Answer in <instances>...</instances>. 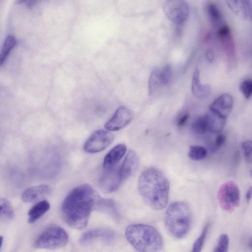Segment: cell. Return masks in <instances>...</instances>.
Here are the masks:
<instances>
[{
  "label": "cell",
  "instance_id": "cell-1",
  "mask_svg": "<svg viewBox=\"0 0 252 252\" xmlns=\"http://www.w3.org/2000/svg\"><path fill=\"white\" fill-rule=\"evenodd\" d=\"M101 199L99 194L88 184L74 188L66 195L62 205L64 221L73 228L85 227L92 211L97 208Z\"/></svg>",
  "mask_w": 252,
  "mask_h": 252
},
{
  "label": "cell",
  "instance_id": "cell-2",
  "mask_svg": "<svg viewBox=\"0 0 252 252\" xmlns=\"http://www.w3.org/2000/svg\"><path fill=\"white\" fill-rule=\"evenodd\" d=\"M139 192L145 203L156 210H162L168 203L169 183L158 168L149 167L141 173L138 180Z\"/></svg>",
  "mask_w": 252,
  "mask_h": 252
},
{
  "label": "cell",
  "instance_id": "cell-3",
  "mask_svg": "<svg viewBox=\"0 0 252 252\" xmlns=\"http://www.w3.org/2000/svg\"><path fill=\"white\" fill-rule=\"evenodd\" d=\"M125 236L129 243L139 252H159L163 247L161 234L149 225L131 224L126 228Z\"/></svg>",
  "mask_w": 252,
  "mask_h": 252
},
{
  "label": "cell",
  "instance_id": "cell-4",
  "mask_svg": "<svg viewBox=\"0 0 252 252\" xmlns=\"http://www.w3.org/2000/svg\"><path fill=\"white\" fill-rule=\"evenodd\" d=\"M191 222V212L187 204L177 201L168 206L165 214L164 223L173 237L177 239L184 238L190 229Z\"/></svg>",
  "mask_w": 252,
  "mask_h": 252
},
{
  "label": "cell",
  "instance_id": "cell-5",
  "mask_svg": "<svg viewBox=\"0 0 252 252\" xmlns=\"http://www.w3.org/2000/svg\"><path fill=\"white\" fill-rule=\"evenodd\" d=\"M66 232L59 226H52L44 230L36 239L34 248L53 250L65 246L68 242Z\"/></svg>",
  "mask_w": 252,
  "mask_h": 252
},
{
  "label": "cell",
  "instance_id": "cell-6",
  "mask_svg": "<svg viewBox=\"0 0 252 252\" xmlns=\"http://www.w3.org/2000/svg\"><path fill=\"white\" fill-rule=\"evenodd\" d=\"M240 193L237 184L232 181L223 183L219 188L218 200L220 207L224 211L231 212L240 203Z\"/></svg>",
  "mask_w": 252,
  "mask_h": 252
},
{
  "label": "cell",
  "instance_id": "cell-7",
  "mask_svg": "<svg viewBox=\"0 0 252 252\" xmlns=\"http://www.w3.org/2000/svg\"><path fill=\"white\" fill-rule=\"evenodd\" d=\"M162 8L167 18L179 25L186 21L189 13L188 4L184 0H166L163 3Z\"/></svg>",
  "mask_w": 252,
  "mask_h": 252
},
{
  "label": "cell",
  "instance_id": "cell-8",
  "mask_svg": "<svg viewBox=\"0 0 252 252\" xmlns=\"http://www.w3.org/2000/svg\"><path fill=\"white\" fill-rule=\"evenodd\" d=\"M114 135L108 130L98 129L93 133L84 145V150L89 153L100 152L113 142Z\"/></svg>",
  "mask_w": 252,
  "mask_h": 252
},
{
  "label": "cell",
  "instance_id": "cell-9",
  "mask_svg": "<svg viewBox=\"0 0 252 252\" xmlns=\"http://www.w3.org/2000/svg\"><path fill=\"white\" fill-rule=\"evenodd\" d=\"M134 116L131 110L125 106H120L104 125L108 131L119 130L127 126Z\"/></svg>",
  "mask_w": 252,
  "mask_h": 252
},
{
  "label": "cell",
  "instance_id": "cell-10",
  "mask_svg": "<svg viewBox=\"0 0 252 252\" xmlns=\"http://www.w3.org/2000/svg\"><path fill=\"white\" fill-rule=\"evenodd\" d=\"M123 182L119 173V167L105 170L102 175L99 184L101 189L107 193L113 192L120 188Z\"/></svg>",
  "mask_w": 252,
  "mask_h": 252
},
{
  "label": "cell",
  "instance_id": "cell-11",
  "mask_svg": "<svg viewBox=\"0 0 252 252\" xmlns=\"http://www.w3.org/2000/svg\"><path fill=\"white\" fill-rule=\"evenodd\" d=\"M139 164V160L136 153L129 150L123 162L119 167V173L123 181L128 179L137 171Z\"/></svg>",
  "mask_w": 252,
  "mask_h": 252
},
{
  "label": "cell",
  "instance_id": "cell-12",
  "mask_svg": "<svg viewBox=\"0 0 252 252\" xmlns=\"http://www.w3.org/2000/svg\"><path fill=\"white\" fill-rule=\"evenodd\" d=\"M233 97L224 93L217 97L210 105L209 110L227 119L233 107Z\"/></svg>",
  "mask_w": 252,
  "mask_h": 252
},
{
  "label": "cell",
  "instance_id": "cell-13",
  "mask_svg": "<svg viewBox=\"0 0 252 252\" xmlns=\"http://www.w3.org/2000/svg\"><path fill=\"white\" fill-rule=\"evenodd\" d=\"M50 187L47 185H39L27 189L22 194L21 198L26 203H32L39 200L50 193Z\"/></svg>",
  "mask_w": 252,
  "mask_h": 252
},
{
  "label": "cell",
  "instance_id": "cell-14",
  "mask_svg": "<svg viewBox=\"0 0 252 252\" xmlns=\"http://www.w3.org/2000/svg\"><path fill=\"white\" fill-rule=\"evenodd\" d=\"M126 150V147L124 144H118L112 148L104 158L103 167L104 170L115 167L125 155Z\"/></svg>",
  "mask_w": 252,
  "mask_h": 252
},
{
  "label": "cell",
  "instance_id": "cell-15",
  "mask_svg": "<svg viewBox=\"0 0 252 252\" xmlns=\"http://www.w3.org/2000/svg\"><path fill=\"white\" fill-rule=\"evenodd\" d=\"M114 236V232L109 229H93L82 235L80 239V243L82 245H86L98 238L110 240L113 239Z\"/></svg>",
  "mask_w": 252,
  "mask_h": 252
},
{
  "label": "cell",
  "instance_id": "cell-16",
  "mask_svg": "<svg viewBox=\"0 0 252 252\" xmlns=\"http://www.w3.org/2000/svg\"><path fill=\"white\" fill-rule=\"evenodd\" d=\"M210 86L207 84H202L200 80V72L196 68L193 72L191 82V91L193 95L199 98L207 97L210 91Z\"/></svg>",
  "mask_w": 252,
  "mask_h": 252
},
{
  "label": "cell",
  "instance_id": "cell-17",
  "mask_svg": "<svg viewBox=\"0 0 252 252\" xmlns=\"http://www.w3.org/2000/svg\"><path fill=\"white\" fill-rule=\"evenodd\" d=\"M208 130L213 133H219L223 129L226 119L218 114L209 111L205 114Z\"/></svg>",
  "mask_w": 252,
  "mask_h": 252
},
{
  "label": "cell",
  "instance_id": "cell-18",
  "mask_svg": "<svg viewBox=\"0 0 252 252\" xmlns=\"http://www.w3.org/2000/svg\"><path fill=\"white\" fill-rule=\"evenodd\" d=\"M49 203L46 200H41L34 205L28 212V221L33 223L39 219L50 209Z\"/></svg>",
  "mask_w": 252,
  "mask_h": 252
},
{
  "label": "cell",
  "instance_id": "cell-19",
  "mask_svg": "<svg viewBox=\"0 0 252 252\" xmlns=\"http://www.w3.org/2000/svg\"><path fill=\"white\" fill-rule=\"evenodd\" d=\"M225 2L236 15L244 19L248 17L244 0H226Z\"/></svg>",
  "mask_w": 252,
  "mask_h": 252
},
{
  "label": "cell",
  "instance_id": "cell-20",
  "mask_svg": "<svg viewBox=\"0 0 252 252\" xmlns=\"http://www.w3.org/2000/svg\"><path fill=\"white\" fill-rule=\"evenodd\" d=\"M97 209L109 213L116 219L119 218V214L114 200L109 199H101Z\"/></svg>",
  "mask_w": 252,
  "mask_h": 252
},
{
  "label": "cell",
  "instance_id": "cell-21",
  "mask_svg": "<svg viewBox=\"0 0 252 252\" xmlns=\"http://www.w3.org/2000/svg\"><path fill=\"white\" fill-rule=\"evenodd\" d=\"M16 43V39L12 36H8L5 38L2 46L0 54V63L1 66L5 62L6 59L11 51L15 46Z\"/></svg>",
  "mask_w": 252,
  "mask_h": 252
},
{
  "label": "cell",
  "instance_id": "cell-22",
  "mask_svg": "<svg viewBox=\"0 0 252 252\" xmlns=\"http://www.w3.org/2000/svg\"><path fill=\"white\" fill-rule=\"evenodd\" d=\"M161 85L160 70L155 67L151 71L148 81V90L149 95L152 94Z\"/></svg>",
  "mask_w": 252,
  "mask_h": 252
},
{
  "label": "cell",
  "instance_id": "cell-23",
  "mask_svg": "<svg viewBox=\"0 0 252 252\" xmlns=\"http://www.w3.org/2000/svg\"><path fill=\"white\" fill-rule=\"evenodd\" d=\"M192 131L197 134H203L208 130V124L205 115L197 118L191 124Z\"/></svg>",
  "mask_w": 252,
  "mask_h": 252
},
{
  "label": "cell",
  "instance_id": "cell-24",
  "mask_svg": "<svg viewBox=\"0 0 252 252\" xmlns=\"http://www.w3.org/2000/svg\"><path fill=\"white\" fill-rule=\"evenodd\" d=\"M0 214L1 218L12 220L14 217V212L10 202L5 198H0Z\"/></svg>",
  "mask_w": 252,
  "mask_h": 252
},
{
  "label": "cell",
  "instance_id": "cell-25",
  "mask_svg": "<svg viewBox=\"0 0 252 252\" xmlns=\"http://www.w3.org/2000/svg\"><path fill=\"white\" fill-rule=\"evenodd\" d=\"M207 154L205 148L200 146H191L189 147L188 156L193 160H200L205 158Z\"/></svg>",
  "mask_w": 252,
  "mask_h": 252
},
{
  "label": "cell",
  "instance_id": "cell-26",
  "mask_svg": "<svg viewBox=\"0 0 252 252\" xmlns=\"http://www.w3.org/2000/svg\"><path fill=\"white\" fill-rule=\"evenodd\" d=\"M208 15L215 24H220L222 19L221 12L217 6L213 3H210L207 6Z\"/></svg>",
  "mask_w": 252,
  "mask_h": 252
},
{
  "label": "cell",
  "instance_id": "cell-27",
  "mask_svg": "<svg viewBox=\"0 0 252 252\" xmlns=\"http://www.w3.org/2000/svg\"><path fill=\"white\" fill-rule=\"evenodd\" d=\"M229 239L226 234H221L219 238L213 252H227L229 247Z\"/></svg>",
  "mask_w": 252,
  "mask_h": 252
},
{
  "label": "cell",
  "instance_id": "cell-28",
  "mask_svg": "<svg viewBox=\"0 0 252 252\" xmlns=\"http://www.w3.org/2000/svg\"><path fill=\"white\" fill-rule=\"evenodd\" d=\"M209 225L207 224L203 229L202 232L193 243L190 252H201L208 230Z\"/></svg>",
  "mask_w": 252,
  "mask_h": 252
},
{
  "label": "cell",
  "instance_id": "cell-29",
  "mask_svg": "<svg viewBox=\"0 0 252 252\" xmlns=\"http://www.w3.org/2000/svg\"><path fill=\"white\" fill-rule=\"evenodd\" d=\"M172 74V69L169 64H166L161 70H160L161 85L166 86L170 83Z\"/></svg>",
  "mask_w": 252,
  "mask_h": 252
},
{
  "label": "cell",
  "instance_id": "cell-30",
  "mask_svg": "<svg viewBox=\"0 0 252 252\" xmlns=\"http://www.w3.org/2000/svg\"><path fill=\"white\" fill-rule=\"evenodd\" d=\"M239 89L246 98H249L252 95V80H246L240 85Z\"/></svg>",
  "mask_w": 252,
  "mask_h": 252
},
{
  "label": "cell",
  "instance_id": "cell-31",
  "mask_svg": "<svg viewBox=\"0 0 252 252\" xmlns=\"http://www.w3.org/2000/svg\"><path fill=\"white\" fill-rule=\"evenodd\" d=\"M241 146L246 161L248 163L252 162V141H245L242 143Z\"/></svg>",
  "mask_w": 252,
  "mask_h": 252
},
{
  "label": "cell",
  "instance_id": "cell-32",
  "mask_svg": "<svg viewBox=\"0 0 252 252\" xmlns=\"http://www.w3.org/2000/svg\"><path fill=\"white\" fill-rule=\"evenodd\" d=\"M226 136L223 133H218L215 139L214 147L215 149H219L225 143Z\"/></svg>",
  "mask_w": 252,
  "mask_h": 252
},
{
  "label": "cell",
  "instance_id": "cell-33",
  "mask_svg": "<svg viewBox=\"0 0 252 252\" xmlns=\"http://www.w3.org/2000/svg\"><path fill=\"white\" fill-rule=\"evenodd\" d=\"M189 118V113H185L182 115L178 119L177 121V125L179 127H182L184 126L187 123Z\"/></svg>",
  "mask_w": 252,
  "mask_h": 252
},
{
  "label": "cell",
  "instance_id": "cell-34",
  "mask_svg": "<svg viewBox=\"0 0 252 252\" xmlns=\"http://www.w3.org/2000/svg\"><path fill=\"white\" fill-rule=\"evenodd\" d=\"M220 38L226 36L230 34V29L227 25H223L221 26L217 33Z\"/></svg>",
  "mask_w": 252,
  "mask_h": 252
},
{
  "label": "cell",
  "instance_id": "cell-35",
  "mask_svg": "<svg viewBox=\"0 0 252 252\" xmlns=\"http://www.w3.org/2000/svg\"><path fill=\"white\" fill-rule=\"evenodd\" d=\"M246 8L247 16L252 20V1L250 0H244Z\"/></svg>",
  "mask_w": 252,
  "mask_h": 252
},
{
  "label": "cell",
  "instance_id": "cell-36",
  "mask_svg": "<svg viewBox=\"0 0 252 252\" xmlns=\"http://www.w3.org/2000/svg\"><path fill=\"white\" fill-rule=\"evenodd\" d=\"M206 57L207 60L209 62H213L215 58V55L213 51L211 49H208L206 51Z\"/></svg>",
  "mask_w": 252,
  "mask_h": 252
},
{
  "label": "cell",
  "instance_id": "cell-37",
  "mask_svg": "<svg viewBox=\"0 0 252 252\" xmlns=\"http://www.w3.org/2000/svg\"><path fill=\"white\" fill-rule=\"evenodd\" d=\"M252 198V187H250L249 189H248L246 195V198L247 202L248 203L250 202V201L251 200Z\"/></svg>",
  "mask_w": 252,
  "mask_h": 252
},
{
  "label": "cell",
  "instance_id": "cell-38",
  "mask_svg": "<svg viewBox=\"0 0 252 252\" xmlns=\"http://www.w3.org/2000/svg\"><path fill=\"white\" fill-rule=\"evenodd\" d=\"M248 247L249 248V249L251 251H252V238H251L249 242H248Z\"/></svg>",
  "mask_w": 252,
  "mask_h": 252
},
{
  "label": "cell",
  "instance_id": "cell-39",
  "mask_svg": "<svg viewBox=\"0 0 252 252\" xmlns=\"http://www.w3.org/2000/svg\"><path fill=\"white\" fill-rule=\"evenodd\" d=\"M250 176L252 177V170H251L250 171Z\"/></svg>",
  "mask_w": 252,
  "mask_h": 252
}]
</instances>
